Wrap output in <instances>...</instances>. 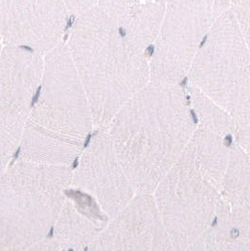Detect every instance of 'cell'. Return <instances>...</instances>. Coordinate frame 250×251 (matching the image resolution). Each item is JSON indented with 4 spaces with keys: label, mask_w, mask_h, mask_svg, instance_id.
<instances>
[{
    "label": "cell",
    "mask_w": 250,
    "mask_h": 251,
    "mask_svg": "<svg viewBox=\"0 0 250 251\" xmlns=\"http://www.w3.org/2000/svg\"><path fill=\"white\" fill-rule=\"evenodd\" d=\"M166 1L99 0L75 19L71 56L88 94L96 130L104 129L150 82V48Z\"/></svg>",
    "instance_id": "1"
},
{
    "label": "cell",
    "mask_w": 250,
    "mask_h": 251,
    "mask_svg": "<svg viewBox=\"0 0 250 251\" xmlns=\"http://www.w3.org/2000/svg\"><path fill=\"white\" fill-rule=\"evenodd\" d=\"M198 127L181 85L150 82L104 128L137 193L151 194Z\"/></svg>",
    "instance_id": "2"
},
{
    "label": "cell",
    "mask_w": 250,
    "mask_h": 251,
    "mask_svg": "<svg viewBox=\"0 0 250 251\" xmlns=\"http://www.w3.org/2000/svg\"><path fill=\"white\" fill-rule=\"evenodd\" d=\"M72 186V169L13 160L1 172L0 251H20L52 232Z\"/></svg>",
    "instance_id": "3"
},
{
    "label": "cell",
    "mask_w": 250,
    "mask_h": 251,
    "mask_svg": "<svg viewBox=\"0 0 250 251\" xmlns=\"http://www.w3.org/2000/svg\"><path fill=\"white\" fill-rule=\"evenodd\" d=\"M187 79L230 116L236 141L250 155V53L228 7L206 36Z\"/></svg>",
    "instance_id": "4"
},
{
    "label": "cell",
    "mask_w": 250,
    "mask_h": 251,
    "mask_svg": "<svg viewBox=\"0 0 250 251\" xmlns=\"http://www.w3.org/2000/svg\"><path fill=\"white\" fill-rule=\"evenodd\" d=\"M176 251H183L216 221L220 191L185 149L151 193Z\"/></svg>",
    "instance_id": "5"
},
{
    "label": "cell",
    "mask_w": 250,
    "mask_h": 251,
    "mask_svg": "<svg viewBox=\"0 0 250 251\" xmlns=\"http://www.w3.org/2000/svg\"><path fill=\"white\" fill-rule=\"evenodd\" d=\"M39 91L29 122L56 137L86 145L95 132L93 115L67 44L62 42L45 56Z\"/></svg>",
    "instance_id": "6"
},
{
    "label": "cell",
    "mask_w": 250,
    "mask_h": 251,
    "mask_svg": "<svg viewBox=\"0 0 250 251\" xmlns=\"http://www.w3.org/2000/svg\"><path fill=\"white\" fill-rule=\"evenodd\" d=\"M227 0H166L150 59V81L180 85Z\"/></svg>",
    "instance_id": "7"
},
{
    "label": "cell",
    "mask_w": 250,
    "mask_h": 251,
    "mask_svg": "<svg viewBox=\"0 0 250 251\" xmlns=\"http://www.w3.org/2000/svg\"><path fill=\"white\" fill-rule=\"evenodd\" d=\"M45 56L30 49L3 46L0 58V161L4 171L18 152L39 91Z\"/></svg>",
    "instance_id": "8"
},
{
    "label": "cell",
    "mask_w": 250,
    "mask_h": 251,
    "mask_svg": "<svg viewBox=\"0 0 250 251\" xmlns=\"http://www.w3.org/2000/svg\"><path fill=\"white\" fill-rule=\"evenodd\" d=\"M72 187L91 196L109 218L137 194L104 129L96 130L86 144L72 170Z\"/></svg>",
    "instance_id": "9"
},
{
    "label": "cell",
    "mask_w": 250,
    "mask_h": 251,
    "mask_svg": "<svg viewBox=\"0 0 250 251\" xmlns=\"http://www.w3.org/2000/svg\"><path fill=\"white\" fill-rule=\"evenodd\" d=\"M0 7L4 46L46 56L62 43L70 16L64 0H1Z\"/></svg>",
    "instance_id": "10"
},
{
    "label": "cell",
    "mask_w": 250,
    "mask_h": 251,
    "mask_svg": "<svg viewBox=\"0 0 250 251\" xmlns=\"http://www.w3.org/2000/svg\"><path fill=\"white\" fill-rule=\"evenodd\" d=\"M86 251H176L152 194L137 193Z\"/></svg>",
    "instance_id": "11"
},
{
    "label": "cell",
    "mask_w": 250,
    "mask_h": 251,
    "mask_svg": "<svg viewBox=\"0 0 250 251\" xmlns=\"http://www.w3.org/2000/svg\"><path fill=\"white\" fill-rule=\"evenodd\" d=\"M109 219L91 196L71 186L52 236L62 251H86Z\"/></svg>",
    "instance_id": "12"
},
{
    "label": "cell",
    "mask_w": 250,
    "mask_h": 251,
    "mask_svg": "<svg viewBox=\"0 0 250 251\" xmlns=\"http://www.w3.org/2000/svg\"><path fill=\"white\" fill-rule=\"evenodd\" d=\"M85 146L56 137L28 122L18 150V158L71 168L79 158Z\"/></svg>",
    "instance_id": "13"
},
{
    "label": "cell",
    "mask_w": 250,
    "mask_h": 251,
    "mask_svg": "<svg viewBox=\"0 0 250 251\" xmlns=\"http://www.w3.org/2000/svg\"><path fill=\"white\" fill-rule=\"evenodd\" d=\"M234 137H225L198 126L187 148L197 164L220 191Z\"/></svg>",
    "instance_id": "14"
},
{
    "label": "cell",
    "mask_w": 250,
    "mask_h": 251,
    "mask_svg": "<svg viewBox=\"0 0 250 251\" xmlns=\"http://www.w3.org/2000/svg\"><path fill=\"white\" fill-rule=\"evenodd\" d=\"M220 194L228 205L250 203V155L236 140L230 147Z\"/></svg>",
    "instance_id": "15"
},
{
    "label": "cell",
    "mask_w": 250,
    "mask_h": 251,
    "mask_svg": "<svg viewBox=\"0 0 250 251\" xmlns=\"http://www.w3.org/2000/svg\"><path fill=\"white\" fill-rule=\"evenodd\" d=\"M183 251H250V245L231 230L227 203L222 200L214 224Z\"/></svg>",
    "instance_id": "16"
},
{
    "label": "cell",
    "mask_w": 250,
    "mask_h": 251,
    "mask_svg": "<svg viewBox=\"0 0 250 251\" xmlns=\"http://www.w3.org/2000/svg\"><path fill=\"white\" fill-rule=\"evenodd\" d=\"M188 95L194 113L198 120V126L222 137L235 138V126L233 121L225 110L191 85H188Z\"/></svg>",
    "instance_id": "17"
},
{
    "label": "cell",
    "mask_w": 250,
    "mask_h": 251,
    "mask_svg": "<svg viewBox=\"0 0 250 251\" xmlns=\"http://www.w3.org/2000/svg\"><path fill=\"white\" fill-rule=\"evenodd\" d=\"M227 218L231 230L250 245V203L236 205L227 203Z\"/></svg>",
    "instance_id": "18"
},
{
    "label": "cell",
    "mask_w": 250,
    "mask_h": 251,
    "mask_svg": "<svg viewBox=\"0 0 250 251\" xmlns=\"http://www.w3.org/2000/svg\"><path fill=\"white\" fill-rule=\"evenodd\" d=\"M239 31L250 53V0H227Z\"/></svg>",
    "instance_id": "19"
},
{
    "label": "cell",
    "mask_w": 250,
    "mask_h": 251,
    "mask_svg": "<svg viewBox=\"0 0 250 251\" xmlns=\"http://www.w3.org/2000/svg\"><path fill=\"white\" fill-rule=\"evenodd\" d=\"M99 0H64L69 15L75 19L88 12Z\"/></svg>",
    "instance_id": "20"
},
{
    "label": "cell",
    "mask_w": 250,
    "mask_h": 251,
    "mask_svg": "<svg viewBox=\"0 0 250 251\" xmlns=\"http://www.w3.org/2000/svg\"><path fill=\"white\" fill-rule=\"evenodd\" d=\"M20 251H62V250L51 235Z\"/></svg>",
    "instance_id": "21"
}]
</instances>
